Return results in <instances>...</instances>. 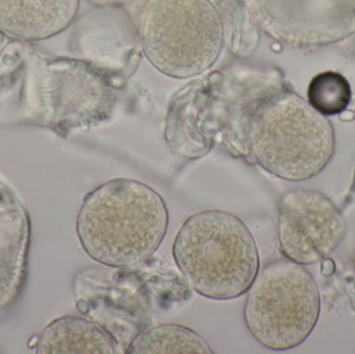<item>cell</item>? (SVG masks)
<instances>
[{"label": "cell", "instance_id": "6da1fadb", "mask_svg": "<svg viewBox=\"0 0 355 354\" xmlns=\"http://www.w3.org/2000/svg\"><path fill=\"white\" fill-rule=\"evenodd\" d=\"M289 89L275 69L234 67L198 79L178 91L168 106L166 139L188 159L213 148L244 160L246 125L266 98Z\"/></svg>", "mask_w": 355, "mask_h": 354}, {"label": "cell", "instance_id": "7a4b0ae2", "mask_svg": "<svg viewBox=\"0 0 355 354\" xmlns=\"http://www.w3.org/2000/svg\"><path fill=\"white\" fill-rule=\"evenodd\" d=\"M164 197L132 179L107 181L87 193L76 220L85 253L101 265L128 268L154 255L168 232Z\"/></svg>", "mask_w": 355, "mask_h": 354}, {"label": "cell", "instance_id": "3957f363", "mask_svg": "<svg viewBox=\"0 0 355 354\" xmlns=\"http://www.w3.org/2000/svg\"><path fill=\"white\" fill-rule=\"evenodd\" d=\"M118 100L114 74L106 69L87 60L27 54L20 103L33 124L66 136L110 120Z\"/></svg>", "mask_w": 355, "mask_h": 354}, {"label": "cell", "instance_id": "277c9868", "mask_svg": "<svg viewBox=\"0 0 355 354\" xmlns=\"http://www.w3.org/2000/svg\"><path fill=\"white\" fill-rule=\"evenodd\" d=\"M331 121L289 89L261 102L245 130V161L282 180H310L333 159Z\"/></svg>", "mask_w": 355, "mask_h": 354}, {"label": "cell", "instance_id": "5b68a950", "mask_svg": "<svg viewBox=\"0 0 355 354\" xmlns=\"http://www.w3.org/2000/svg\"><path fill=\"white\" fill-rule=\"evenodd\" d=\"M173 257L188 285L213 301L245 294L260 269L250 229L238 216L219 210L198 212L183 222Z\"/></svg>", "mask_w": 355, "mask_h": 354}, {"label": "cell", "instance_id": "8992f818", "mask_svg": "<svg viewBox=\"0 0 355 354\" xmlns=\"http://www.w3.org/2000/svg\"><path fill=\"white\" fill-rule=\"evenodd\" d=\"M139 43L158 72L176 79L198 76L220 54V15L210 0H149L139 23Z\"/></svg>", "mask_w": 355, "mask_h": 354}, {"label": "cell", "instance_id": "52a82bcc", "mask_svg": "<svg viewBox=\"0 0 355 354\" xmlns=\"http://www.w3.org/2000/svg\"><path fill=\"white\" fill-rule=\"evenodd\" d=\"M246 293V328L268 351L296 348L318 324L320 292L304 265L288 259L270 262L259 269Z\"/></svg>", "mask_w": 355, "mask_h": 354}, {"label": "cell", "instance_id": "ba28073f", "mask_svg": "<svg viewBox=\"0 0 355 354\" xmlns=\"http://www.w3.org/2000/svg\"><path fill=\"white\" fill-rule=\"evenodd\" d=\"M243 2L259 28L288 47H321L355 35V0Z\"/></svg>", "mask_w": 355, "mask_h": 354}, {"label": "cell", "instance_id": "9c48e42d", "mask_svg": "<svg viewBox=\"0 0 355 354\" xmlns=\"http://www.w3.org/2000/svg\"><path fill=\"white\" fill-rule=\"evenodd\" d=\"M348 224L339 207L320 191H287L277 204L279 251L300 265L319 263L342 245Z\"/></svg>", "mask_w": 355, "mask_h": 354}, {"label": "cell", "instance_id": "30bf717a", "mask_svg": "<svg viewBox=\"0 0 355 354\" xmlns=\"http://www.w3.org/2000/svg\"><path fill=\"white\" fill-rule=\"evenodd\" d=\"M31 243L28 212L0 180V319L10 313L26 286Z\"/></svg>", "mask_w": 355, "mask_h": 354}, {"label": "cell", "instance_id": "8fae6325", "mask_svg": "<svg viewBox=\"0 0 355 354\" xmlns=\"http://www.w3.org/2000/svg\"><path fill=\"white\" fill-rule=\"evenodd\" d=\"M79 0H0V33L35 43L64 33L76 19Z\"/></svg>", "mask_w": 355, "mask_h": 354}, {"label": "cell", "instance_id": "7c38bea8", "mask_svg": "<svg viewBox=\"0 0 355 354\" xmlns=\"http://www.w3.org/2000/svg\"><path fill=\"white\" fill-rule=\"evenodd\" d=\"M39 354H116L120 345L112 333L91 320L64 316L50 322L35 341Z\"/></svg>", "mask_w": 355, "mask_h": 354}, {"label": "cell", "instance_id": "4fadbf2b", "mask_svg": "<svg viewBox=\"0 0 355 354\" xmlns=\"http://www.w3.org/2000/svg\"><path fill=\"white\" fill-rule=\"evenodd\" d=\"M126 353L211 354L213 351L194 330L178 324H160L137 335Z\"/></svg>", "mask_w": 355, "mask_h": 354}, {"label": "cell", "instance_id": "5bb4252c", "mask_svg": "<svg viewBox=\"0 0 355 354\" xmlns=\"http://www.w3.org/2000/svg\"><path fill=\"white\" fill-rule=\"evenodd\" d=\"M223 28V43L231 53L248 56L259 43V27L243 0H218L216 6Z\"/></svg>", "mask_w": 355, "mask_h": 354}, {"label": "cell", "instance_id": "9a60e30c", "mask_svg": "<svg viewBox=\"0 0 355 354\" xmlns=\"http://www.w3.org/2000/svg\"><path fill=\"white\" fill-rule=\"evenodd\" d=\"M352 101L347 79L338 72L321 73L311 81L308 102L323 116H335L346 109Z\"/></svg>", "mask_w": 355, "mask_h": 354}, {"label": "cell", "instance_id": "2e32d148", "mask_svg": "<svg viewBox=\"0 0 355 354\" xmlns=\"http://www.w3.org/2000/svg\"><path fill=\"white\" fill-rule=\"evenodd\" d=\"M87 1L99 8H116L123 4L130 3L135 0H87Z\"/></svg>", "mask_w": 355, "mask_h": 354}, {"label": "cell", "instance_id": "e0dca14e", "mask_svg": "<svg viewBox=\"0 0 355 354\" xmlns=\"http://www.w3.org/2000/svg\"><path fill=\"white\" fill-rule=\"evenodd\" d=\"M321 262H322V264H321V274L325 276H331L336 270L335 262L329 258H327Z\"/></svg>", "mask_w": 355, "mask_h": 354}, {"label": "cell", "instance_id": "ac0fdd59", "mask_svg": "<svg viewBox=\"0 0 355 354\" xmlns=\"http://www.w3.org/2000/svg\"><path fill=\"white\" fill-rule=\"evenodd\" d=\"M354 272H355V256H354Z\"/></svg>", "mask_w": 355, "mask_h": 354}]
</instances>
